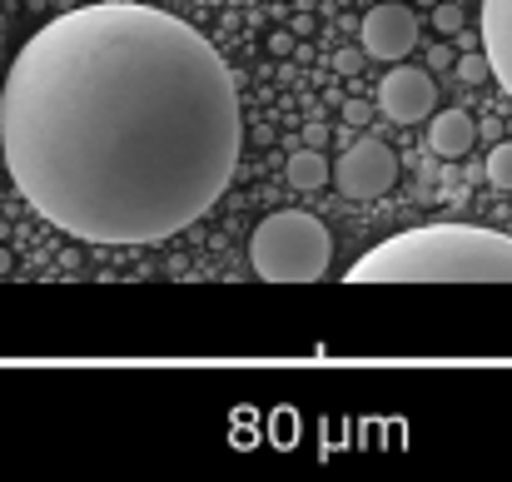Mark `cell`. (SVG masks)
Returning <instances> with one entry per match:
<instances>
[{
  "label": "cell",
  "mask_w": 512,
  "mask_h": 482,
  "mask_svg": "<svg viewBox=\"0 0 512 482\" xmlns=\"http://www.w3.org/2000/svg\"><path fill=\"white\" fill-rule=\"evenodd\" d=\"M433 25H438L443 35H458V30H463V5H453V0H438V5H433Z\"/></svg>",
  "instance_id": "7c38bea8"
},
{
  "label": "cell",
  "mask_w": 512,
  "mask_h": 482,
  "mask_svg": "<svg viewBox=\"0 0 512 482\" xmlns=\"http://www.w3.org/2000/svg\"><path fill=\"white\" fill-rule=\"evenodd\" d=\"M249 264L269 284H314L334 264L329 224L304 209H279L249 234Z\"/></svg>",
  "instance_id": "3957f363"
},
{
  "label": "cell",
  "mask_w": 512,
  "mask_h": 482,
  "mask_svg": "<svg viewBox=\"0 0 512 482\" xmlns=\"http://www.w3.org/2000/svg\"><path fill=\"white\" fill-rule=\"evenodd\" d=\"M348 284H512V229L423 224L368 249Z\"/></svg>",
  "instance_id": "7a4b0ae2"
},
{
  "label": "cell",
  "mask_w": 512,
  "mask_h": 482,
  "mask_svg": "<svg viewBox=\"0 0 512 482\" xmlns=\"http://www.w3.org/2000/svg\"><path fill=\"white\" fill-rule=\"evenodd\" d=\"M284 174H289L294 189H324V184H329V160L309 145V150L289 155V169H284Z\"/></svg>",
  "instance_id": "9c48e42d"
},
{
  "label": "cell",
  "mask_w": 512,
  "mask_h": 482,
  "mask_svg": "<svg viewBox=\"0 0 512 482\" xmlns=\"http://www.w3.org/2000/svg\"><path fill=\"white\" fill-rule=\"evenodd\" d=\"M428 65H438V70H448V65H458V60L448 55V45H433V50H428Z\"/></svg>",
  "instance_id": "9a60e30c"
},
{
  "label": "cell",
  "mask_w": 512,
  "mask_h": 482,
  "mask_svg": "<svg viewBox=\"0 0 512 482\" xmlns=\"http://www.w3.org/2000/svg\"><path fill=\"white\" fill-rule=\"evenodd\" d=\"M393 179H398V155L378 140L343 150L339 164H334V184H339L343 199H378V194H388Z\"/></svg>",
  "instance_id": "277c9868"
},
{
  "label": "cell",
  "mask_w": 512,
  "mask_h": 482,
  "mask_svg": "<svg viewBox=\"0 0 512 482\" xmlns=\"http://www.w3.org/2000/svg\"><path fill=\"white\" fill-rule=\"evenodd\" d=\"M473 140H478V125H473L468 110H443V115H433V125H428V150H433L438 160H463V155L473 150Z\"/></svg>",
  "instance_id": "ba28073f"
},
{
  "label": "cell",
  "mask_w": 512,
  "mask_h": 482,
  "mask_svg": "<svg viewBox=\"0 0 512 482\" xmlns=\"http://www.w3.org/2000/svg\"><path fill=\"white\" fill-rule=\"evenodd\" d=\"M363 60H368V50H339V55H334V70H339V75H358Z\"/></svg>",
  "instance_id": "4fadbf2b"
},
{
  "label": "cell",
  "mask_w": 512,
  "mask_h": 482,
  "mask_svg": "<svg viewBox=\"0 0 512 482\" xmlns=\"http://www.w3.org/2000/svg\"><path fill=\"white\" fill-rule=\"evenodd\" d=\"M488 75H493L488 50H473V55H463V60H458V80H463V85H483Z\"/></svg>",
  "instance_id": "30bf717a"
},
{
  "label": "cell",
  "mask_w": 512,
  "mask_h": 482,
  "mask_svg": "<svg viewBox=\"0 0 512 482\" xmlns=\"http://www.w3.org/2000/svg\"><path fill=\"white\" fill-rule=\"evenodd\" d=\"M483 50L493 60V80L512 100V0H483Z\"/></svg>",
  "instance_id": "52a82bcc"
},
{
  "label": "cell",
  "mask_w": 512,
  "mask_h": 482,
  "mask_svg": "<svg viewBox=\"0 0 512 482\" xmlns=\"http://www.w3.org/2000/svg\"><path fill=\"white\" fill-rule=\"evenodd\" d=\"M358 40H363V50L373 55V60H403L413 45H418V20H413V10L408 5H373L368 15H363V30H358Z\"/></svg>",
  "instance_id": "8992f818"
},
{
  "label": "cell",
  "mask_w": 512,
  "mask_h": 482,
  "mask_svg": "<svg viewBox=\"0 0 512 482\" xmlns=\"http://www.w3.org/2000/svg\"><path fill=\"white\" fill-rule=\"evenodd\" d=\"M304 140H309V145H324V140H329V130H324V125H309V130H304Z\"/></svg>",
  "instance_id": "2e32d148"
},
{
  "label": "cell",
  "mask_w": 512,
  "mask_h": 482,
  "mask_svg": "<svg viewBox=\"0 0 512 482\" xmlns=\"http://www.w3.org/2000/svg\"><path fill=\"white\" fill-rule=\"evenodd\" d=\"M244 145L219 50L170 10L100 0L40 25L0 90L25 204L85 244H160L229 189Z\"/></svg>",
  "instance_id": "6da1fadb"
},
{
  "label": "cell",
  "mask_w": 512,
  "mask_h": 482,
  "mask_svg": "<svg viewBox=\"0 0 512 482\" xmlns=\"http://www.w3.org/2000/svg\"><path fill=\"white\" fill-rule=\"evenodd\" d=\"M343 125H368V105L363 100H348L343 105Z\"/></svg>",
  "instance_id": "5bb4252c"
},
{
  "label": "cell",
  "mask_w": 512,
  "mask_h": 482,
  "mask_svg": "<svg viewBox=\"0 0 512 482\" xmlns=\"http://www.w3.org/2000/svg\"><path fill=\"white\" fill-rule=\"evenodd\" d=\"M433 105H438V90H433L428 70L398 65V70H388L383 85H378V110H383L393 125H418V120L433 115Z\"/></svg>",
  "instance_id": "5b68a950"
},
{
  "label": "cell",
  "mask_w": 512,
  "mask_h": 482,
  "mask_svg": "<svg viewBox=\"0 0 512 482\" xmlns=\"http://www.w3.org/2000/svg\"><path fill=\"white\" fill-rule=\"evenodd\" d=\"M488 179H493L498 189H512V140L508 145H493V155H488Z\"/></svg>",
  "instance_id": "8fae6325"
}]
</instances>
